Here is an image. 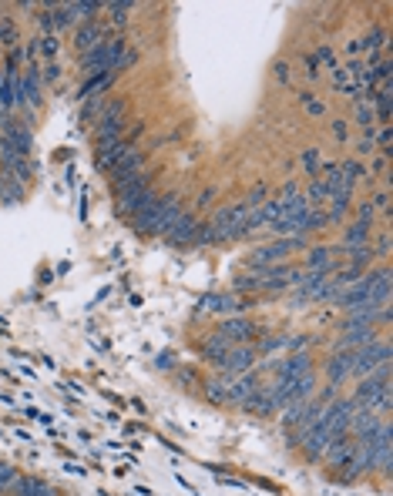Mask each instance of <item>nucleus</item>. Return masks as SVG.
<instances>
[{
  "mask_svg": "<svg viewBox=\"0 0 393 496\" xmlns=\"http://www.w3.org/2000/svg\"><path fill=\"white\" fill-rule=\"evenodd\" d=\"M179 211H182V198L175 192H169V194H162V198H155L145 211H138V215L131 218V225H135V232H141V235H165Z\"/></svg>",
  "mask_w": 393,
  "mask_h": 496,
  "instance_id": "1",
  "label": "nucleus"
},
{
  "mask_svg": "<svg viewBox=\"0 0 393 496\" xmlns=\"http://www.w3.org/2000/svg\"><path fill=\"white\" fill-rule=\"evenodd\" d=\"M353 406H363V409H380V413H387L390 409V366L387 369L373 372V376H366L360 389H356V399Z\"/></svg>",
  "mask_w": 393,
  "mask_h": 496,
  "instance_id": "2",
  "label": "nucleus"
},
{
  "mask_svg": "<svg viewBox=\"0 0 393 496\" xmlns=\"http://www.w3.org/2000/svg\"><path fill=\"white\" fill-rule=\"evenodd\" d=\"M209 225H212V232H215V245H225V242H232V238H242V235H246V205L219 208Z\"/></svg>",
  "mask_w": 393,
  "mask_h": 496,
  "instance_id": "3",
  "label": "nucleus"
},
{
  "mask_svg": "<svg viewBox=\"0 0 393 496\" xmlns=\"http://www.w3.org/2000/svg\"><path fill=\"white\" fill-rule=\"evenodd\" d=\"M387 366H390V342L387 339H373L370 345L356 349V356H353V376H360V379L387 369Z\"/></svg>",
  "mask_w": 393,
  "mask_h": 496,
  "instance_id": "4",
  "label": "nucleus"
},
{
  "mask_svg": "<svg viewBox=\"0 0 393 496\" xmlns=\"http://www.w3.org/2000/svg\"><path fill=\"white\" fill-rule=\"evenodd\" d=\"M121 54V41H98L91 51L85 54V70L95 78V74H114V61Z\"/></svg>",
  "mask_w": 393,
  "mask_h": 496,
  "instance_id": "5",
  "label": "nucleus"
},
{
  "mask_svg": "<svg viewBox=\"0 0 393 496\" xmlns=\"http://www.w3.org/2000/svg\"><path fill=\"white\" fill-rule=\"evenodd\" d=\"M353 413H356L353 399H337L333 406H326V409H323V429L329 433V440H337V436H350Z\"/></svg>",
  "mask_w": 393,
  "mask_h": 496,
  "instance_id": "6",
  "label": "nucleus"
},
{
  "mask_svg": "<svg viewBox=\"0 0 393 496\" xmlns=\"http://www.w3.org/2000/svg\"><path fill=\"white\" fill-rule=\"evenodd\" d=\"M255 362V349L253 345H232L222 359H219V369L222 376H242V372H249Z\"/></svg>",
  "mask_w": 393,
  "mask_h": 496,
  "instance_id": "7",
  "label": "nucleus"
},
{
  "mask_svg": "<svg viewBox=\"0 0 393 496\" xmlns=\"http://www.w3.org/2000/svg\"><path fill=\"white\" fill-rule=\"evenodd\" d=\"M195 228H198V221L188 215V211H179L175 215V221L169 225V232H165V242L175 248H182V245H192L195 242Z\"/></svg>",
  "mask_w": 393,
  "mask_h": 496,
  "instance_id": "8",
  "label": "nucleus"
},
{
  "mask_svg": "<svg viewBox=\"0 0 393 496\" xmlns=\"http://www.w3.org/2000/svg\"><path fill=\"white\" fill-rule=\"evenodd\" d=\"M219 335L229 339L232 345H246L255 335V322H253V318H246V316H232V318H225V322H222Z\"/></svg>",
  "mask_w": 393,
  "mask_h": 496,
  "instance_id": "9",
  "label": "nucleus"
},
{
  "mask_svg": "<svg viewBox=\"0 0 393 496\" xmlns=\"http://www.w3.org/2000/svg\"><path fill=\"white\" fill-rule=\"evenodd\" d=\"M293 248H296L293 238H279V242H272V245H262L253 255V268H269V265H276L282 255H289Z\"/></svg>",
  "mask_w": 393,
  "mask_h": 496,
  "instance_id": "10",
  "label": "nucleus"
},
{
  "mask_svg": "<svg viewBox=\"0 0 393 496\" xmlns=\"http://www.w3.org/2000/svg\"><path fill=\"white\" fill-rule=\"evenodd\" d=\"M350 453H353V436H337V440L326 442V450L320 459H326L333 469H346L350 463Z\"/></svg>",
  "mask_w": 393,
  "mask_h": 496,
  "instance_id": "11",
  "label": "nucleus"
},
{
  "mask_svg": "<svg viewBox=\"0 0 393 496\" xmlns=\"http://www.w3.org/2000/svg\"><path fill=\"white\" fill-rule=\"evenodd\" d=\"M198 309H202V312H219V316H239L242 302L236 299V295H229V292H212V295L202 299Z\"/></svg>",
  "mask_w": 393,
  "mask_h": 496,
  "instance_id": "12",
  "label": "nucleus"
},
{
  "mask_svg": "<svg viewBox=\"0 0 393 496\" xmlns=\"http://www.w3.org/2000/svg\"><path fill=\"white\" fill-rule=\"evenodd\" d=\"M380 423H383V416H377V409H356L350 419V436L353 440H360V436H370V433H377Z\"/></svg>",
  "mask_w": 393,
  "mask_h": 496,
  "instance_id": "13",
  "label": "nucleus"
},
{
  "mask_svg": "<svg viewBox=\"0 0 393 496\" xmlns=\"http://www.w3.org/2000/svg\"><path fill=\"white\" fill-rule=\"evenodd\" d=\"M353 356H356L353 349H343V352H337V356L326 362V376H329L333 386H339L343 379H350L353 376Z\"/></svg>",
  "mask_w": 393,
  "mask_h": 496,
  "instance_id": "14",
  "label": "nucleus"
},
{
  "mask_svg": "<svg viewBox=\"0 0 393 496\" xmlns=\"http://www.w3.org/2000/svg\"><path fill=\"white\" fill-rule=\"evenodd\" d=\"M309 369H313V359L306 352H296V356L282 359L279 366H276V376L279 379H303V376H309Z\"/></svg>",
  "mask_w": 393,
  "mask_h": 496,
  "instance_id": "15",
  "label": "nucleus"
},
{
  "mask_svg": "<svg viewBox=\"0 0 393 496\" xmlns=\"http://www.w3.org/2000/svg\"><path fill=\"white\" fill-rule=\"evenodd\" d=\"M326 442H329V433H326V429H323V423H320V426H316V429H309L306 436L299 440V446L306 450V456H309V459H320V456H323V450H326Z\"/></svg>",
  "mask_w": 393,
  "mask_h": 496,
  "instance_id": "16",
  "label": "nucleus"
},
{
  "mask_svg": "<svg viewBox=\"0 0 393 496\" xmlns=\"http://www.w3.org/2000/svg\"><path fill=\"white\" fill-rule=\"evenodd\" d=\"M333 265H337V259H333V252L329 248H313L306 259V272H316V275H329L333 272Z\"/></svg>",
  "mask_w": 393,
  "mask_h": 496,
  "instance_id": "17",
  "label": "nucleus"
},
{
  "mask_svg": "<svg viewBox=\"0 0 393 496\" xmlns=\"http://www.w3.org/2000/svg\"><path fill=\"white\" fill-rule=\"evenodd\" d=\"M11 490H14V496H54L47 483L34 480V476H17V480L11 483Z\"/></svg>",
  "mask_w": 393,
  "mask_h": 496,
  "instance_id": "18",
  "label": "nucleus"
},
{
  "mask_svg": "<svg viewBox=\"0 0 393 496\" xmlns=\"http://www.w3.org/2000/svg\"><path fill=\"white\" fill-rule=\"evenodd\" d=\"M242 409H249V413H255V416H269V413H276L272 392H269V389H255L253 396L242 402Z\"/></svg>",
  "mask_w": 393,
  "mask_h": 496,
  "instance_id": "19",
  "label": "nucleus"
},
{
  "mask_svg": "<svg viewBox=\"0 0 393 496\" xmlns=\"http://www.w3.org/2000/svg\"><path fill=\"white\" fill-rule=\"evenodd\" d=\"M128 148H131L128 141H118V144H111V148H98V168L101 171H114V165L125 158Z\"/></svg>",
  "mask_w": 393,
  "mask_h": 496,
  "instance_id": "20",
  "label": "nucleus"
},
{
  "mask_svg": "<svg viewBox=\"0 0 393 496\" xmlns=\"http://www.w3.org/2000/svg\"><path fill=\"white\" fill-rule=\"evenodd\" d=\"M229 349H232V342H229V339H222V335H212V339H205V342L198 345V352L209 359V362H215V366H219V359H222Z\"/></svg>",
  "mask_w": 393,
  "mask_h": 496,
  "instance_id": "21",
  "label": "nucleus"
},
{
  "mask_svg": "<svg viewBox=\"0 0 393 496\" xmlns=\"http://www.w3.org/2000/svg\"><path fill=\"white\" fill-rule=\"evenodd\" d=\"M360 245H370V225H366V221L350 225L346 235H343V252H346V248H360Z\"/></svg>",
  "mask_w": 393,
  "mask_h": 496,
  "instance_id": "22",
  "label": "nucleus"
},
{
  "mask_svg": "<svg viewBox=\"0 0 393 496\" xmlns=\"http://www.w3.org/2000/svg\"><path fill=\"white\" fill-rule=\"evenodd\" d=\"M74 41H78V47H85V54L87 51H91V47H95V44L101 41V30H98V24H95V20H87L85 27L78 30V34H74Z\"/></svg>",
  "mask_w": 393,
  "mask_h": 496,
  "instance_id": "23",
  "label": "nucleus"
},
{
  "mask_svg": "<svg viewBox=\"0 0 393 496\" xmlns=\"http://www.w3.org/2000/svg\"><path fill=\"white\" fill-rule=\"evenodd\" d=\"M303 165H306L309 171H313V175H316V168L323 165V161H320V151H313V148H309V151L303 154Z\"/></svg>",
  "mask_w": 393,
  "mask_h": 496,
  "instance_id": "24",
  "label": "nucleus"
},
{
  "mask_svg": "<svg viewBox=\"0 0 393 496\" xmlns=\"http://www.w3.org/2000/svg\"><path fill=\"white\" fill-rule=\"evenodd\" d=\"M370 208H373V211H387V208H390V194L380 192L377 198H373V205H370Z\"/></svg>",
  "mask_w": 393,
  "mask_h": 496,
  "instance_id": "25",
  "label": "nucleus"
},
{
  "mask_svg": "<svg viewBox=\"0 0 393 496\" xmlns=\"http://www.w3.org/2000/svg\"><path fill=\"white\" fill-rule=\"evenodd\" d=\"M303 104H306V114H326L323 101H309V97H303Z\"/></svg>",
  "mask_w": 393,
  "mask_h": 496,
  "instance_id": "26",
  "label": "nucleus"
}]
</instances>
